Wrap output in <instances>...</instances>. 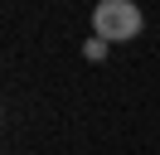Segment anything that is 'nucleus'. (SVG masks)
<instances>
[{
    "instance_id": "f257e3e1",
    "label": "nucleus",
    "mask_w": 160,
    "mask_h": 155,
    "mask_svg": "<svg viewBox=\"0 0 160 155\" xmlns=\"http://www.w3.org/2000/svg\"><path fill=\"white\" fill-rule=\"evenodd\" d=\"M92 29L107 44H126V39H136L146 29V15H141L136 0H97L92 5Z\"/></svg>"
},
{
    "instance_id": "f03ea898",
    "label": "nucleus",
    "mask_w": 160,
    "mask_h": 155,
    "mask_svg": "<svg viewBox=\"0 0 160 155\" xmlns=\"http://www.w3.org/2000/svg\"><path fill=\"white\" fill-rule=\"evenodd\" d=\"M107 39H88V44H82V58H88V63H102V58H107Z\"/></svg>"
}]
</instances>
